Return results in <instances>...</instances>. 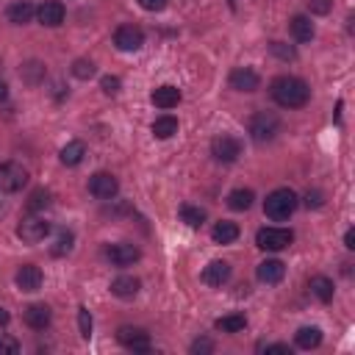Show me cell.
<instances>
[{
	"instance_id": "obj_1",
	"label": "cell",
	"mask_w": 355,
	"mask_h": 355,
	"mask_svg": "<svg viewBox=\"0 0 355 355\" xmlns=\"http://www.w3.org/2000/svg\"><path fill=\"white\" fill-rule=\"evenodd\" d=\"M269 95H272V100H275L277 106H283V108H303V106L308 103V98H311V89H308V84H306L303 78L280 76V78L272 81Z\"/></svg>"
},
{
	"instance_id": "obj_12",
	"label": "cell",
	"mask_w": 355,
	"mask_h": 355,
	"mask_svg": "<svg viewBox=\"0 0 355 355\" xmlns=\"http://www.w3.org/2000/svg\"><path fill=\"white\" fill-rule=\"evenodd\" d=\"M228 81H231V89H236V92H255L261 87L258 73L250 69V67H236Z\"/></svg>"
},
{
	"instance_id": "obj_13",
	"label": "cell",
	"mask_w": 355,
	"mask_h": 355,
	"mask_svg": "<svg viewBox=\"0 0 355 355\" xmlns=\"http://www.w3.org/2000/svg\"><path fill=\"white\" fill-rule=\"evenodd\" d=\"M255 275H258L261 283H266V286H275V283H280L283 277H286V264L277 261V258H266V261L258 264Z\"/></svg>"
},
{
	"instance_id": "obj_14",
	"label": "cell",
	"mask_w": 355,
	"mask_h": 355,
	"mask_svg": "<svg viewBox=\"0 0 355 355\" xmlns=\"http://www.w3.org/2000/svg\"><path fill=\"white\" fill-rule=\"evenodd\" d=\"M228 277H231V264L228 261H211L203 269V283H205V286L220 289V286H225V283H228Z\"/></svg>"
},
{
	"instance_id": "obj_32",
	"label": "cell",
	"mask_w": 355,
	"mask_h": 355,
	"mask_svg": "<svg viewBox=\"0 0 355 355\" xmlns=\"http://www.w3.org/2000/svg\"><path fill=\"white\" fill-rule=\"evenodd\" d=\"M73 76H76L78 81H89V78L95 76V61H89V58H76V61H73Z\"/></svg>"
},
{
	"instance_id": "obj_24",
	"label": "cell",
	"mask_w": 355,
	"mask_h": 355,
	"mask_svg": "<svg viewBox=\"0 0 355 355\" xmlns=\"http://www.w3.org/2000/svg\"><path fill=\"white\" fill-rule=\"evenodd\" d=\"M308 289H311V295H314L319 303H330V300H333V280L325 277V275H314V277L308 280Z\"/></svg>"
},
{
	"instance_id": "obj_38",
	"label": "cell",
	"mask_w": 355,
	"mask_h": 355,
	"mask_svg": "<svg viewBox=\"0 0 355 355\" xmlns=\"http://www.w3.org/2000/svg\"><path fill=\"white\" fill-rule=\"evenodd\" d=\"M303 203H306V208H322V205H325V194H322L319 189H314V192L308 189L306 197H303Z\"/></svg>"
},
{
	"instance_id": "obj_5",
	"label": "cell",
	"mask_w": 355,
	"mask_h": 355,
	"mask_svg": "<svg viewBox=\"0 0 355 355\" xmlns=\"http://www.w3.org/2000/svg\"><path fill=\"white\" fill-rule=\"evenodd\" d=\"M292 242H295V233L286 231V228H261V231L255 233V244H258L261 250H269V253L286 250Z\"/></svg>"
},
{
	"instance_id": "obj_34",
	"label": "cell",
	"mask_w": 355,
	"mask_h": 355,
	"mask_svg": "<svg viewBox=\"0 0 355 355\" xmlns=\"http://www.w3.org/2000/svg\"><path fill=\"white\" fill-rule=\"evenodd\" d=\"M269 50H272L280 61H295V58H297V50H295L292 45H286V42H269Z\"/></svg>"
},
{
	"instance_id": "obj_16",
	"label": "cell",
	"mask_w": 355,
	"mask_h": 355,
	"mask_svg": "<svg viewBox=\"0 0 355 355\" xmlns=\"http://www.w3.org/2000/svg\"><path fill=\"white\" fill-rule=\"evenodd\" d=\"M141 289V280L133 277V275H119L111 280V295L119 297V300H133Z\"/></svg>"
},
{
	"instance_id": "obj_33",
	"label": "cell",
	"mask_w": 355,
	"mask_h": 355,
	"mask_svg": "<svg viewBox=\"0 0 355 355\" xmlns=\"http://www.w3.org/2000/svg\"><path fill=\"white\" fill-rule=\"evenodd\" d=\"M47 205H50V192H47V189L31 192V197H28V211H31V214H36V211H42V208H47Z\"/></svg>"
},
{
	"instance_id": "obj_19",
	"label": "cell",
	"mask_w": 355,
	"mask_h": 355,
	"mask_svg": "<svg viewBox=\"0 0 355 355\" xmlns=\"http://www.w3.org/2000/svg\"><path fill=\"white\" fill-rule=\"evenodd\" d=\"M23 319H25V325H28V328H34V330H45V328L50 325V308H47L45 303H34V306H28V308H25Z\"/></svg>"
},
{
	"instance_id": "obj_36",
	"label": "cell",
	"mask_w": 355,
	"mask_h": 355,
	"mask_svg": "<svg viewBox=\"0 0 355 355\" xmlns=\"http://www.w3.org/2000/svg\"><path fill=\"white\" fill-rule=\"evenodd\" d=\"M330 9H333V0H308V12L317 17L330 14Z\"/></svg>"
},
{
	"instance_id": "obj_35",
	"label": "cell",
	"mask_w": 355,
	"mask_h": 355,
	"mask_svg": "<svg viewBox=\"0 0 355 355\" xmlns=\"http://www.w3.org/2000/svg\"><path fill=\"white\" fill-rule=\"evenodd\" d=\"M78 330H81V336H84V339H89V336H92V314H89V308H87V306H81V308H78Z\"/></svg>"
},
{
	"instance_id": "obj_43",
	"label": "cell",
	"mask_w": 355,
	"mask_h": 355,
	"mask_svg": "<svg viewBox=\"0 0 355 355\" xmlns=\"http://www.w3.org/2000/svg\"><path fill=\"white\" fill-rule=\"evenodd\" d=\"M9 319H12V317H9V311H6V308H0V328H6V325H9Z\"/></svg>"
},
{
	"instance_id": "obj_17",
	"label": "cell",
	"mask_w": 355,
	"mask_h": 355,
	"mask_svg": "<svg viewBox=\"0 0 355 355\" xmlns=\"http://www.w3.org/2000/svg\"><path fill=\"white\" fill-rule=\"evenodd\" d=\"M14 280H17V286L23 292H39L42 289V269L36 264H25V266L17 269V277Z\"/></svg>"
},
{
	"instance_id": "obj_4",
	"label": "cell",
	"mask_w": 355,
	"mask_h": 355,
	"mask_svg": "<svg viewBox=\"0 0 355 355\" xmlns=\"http://www.w3.org/2000/svg\"><path fill=\"white\" fill-rule=\"evenodd\" d=\"M28 183V170L17 161H3L0 164V192L14 194Z\"/></svg>"
},
{
	"instance_id": "obj_41",
	"label": "cell",
	"mask_w": 355,
	"mask_h": 355,
	"mask_svg": "<svg viewBox=\"0 0 355 355\" xmlns=\"http://www.w3.org/2000/svg\"><path fill=\"white\" fill-rule=\"evenodd\" d=\"M264 352H283V355H292V350H289V344H266V347H261Z\"/></svg>"
},
{
	"instance_id": "obj_22",
	"label": "cell",
	"mask_w": 355,
	"mask_h": 355,
	"mask_svg": "<svg viewBox=\"0 0 355 355\" xmlns=\"http://www.w3.org/2000/svg\"><path fill=\"white\" fill-rule=\"evenodd\" d=\"M289 31H292V36L297 39V42H311L314 36H317V28H314V23H311V17H306V14H297V17H292V23H289Z\"/></svg>"
},
{
	"instance_id": "obj_3",
	"label": "cell",
	"mask_w": 355,
	"mask_h": 355,
	"mask_svg": "<svg viewBox=\"0 0 355 355\" xmlns=\"http://www.w3.org/2000/svg\"><path fill=\"white\" fill-rule=\"evenodd\" d=\"M277 133H280V119H277V114H272V111H258V114L250 119V136L258 141V145H264V141H272Z\"/></svg>"
},
{
	"instance_id": "obj_28",
	"label": "cell",
	"mask_w": 355,
	"mask_h": 355,
	"mask_svg": "<svg viewBox=\"0 0 355 355\" xmlns=\"http://www.w3.org/2000/svg\"><path fill=\"white\" fill-rule=\"evenodd\" d=\"M214 325H217V330H222V333H239V330L247 328V317H244V314H228V317H220Z\"/></svg>"
},
{
	"instance_id": "obj_7",
	"label": "cell",
	"mask_w": 355,
	"mask_h": 355,
	"mask_svg": "<svg viewBox=\"0 0 355 355\" xmlns=\"http://www.w3.org/2000/svg\"><path fill=\"white\" fill-rule=\"evenodd\" d=\"M117 341H119L122 347H128L130 352H150V333H148L145 328H130V325H125V328L117 330Z\"/></svg>"
},
{
	"instance_id": "obj_40",
	"label": "cell",
	"mask_w": 355,
	"mask_h": 355,
	"mask_svg": "<svg viewBox=\"0 0 355 355\" xmlns=\"http://www.w3.org/2000/svg\"><path fill=\"white\" fill-rule=\"evenodd\" d=\"M192 352H194V355H203V352H214V341H211V339H197V341L192 344Z\"/></svg>"
},
{
	"instance_id": "obj_15",
	"label": "cell",
	"mask_w": 355,
	"mask_h": 355,
	"mask_svg": "<svg viewBox=\"0 0 355 355\" xmlns=\"http://www.w3.org/2000/svg\"><path fill=\"white\" fill-rule=\"evenodd\" d=\"M36 17H39V23H42L45 28H58V25L64 23L67 12H64V6L58 3V0H47V3H42V6L36 9Z\"/></svg>"
},
{
	"instance_id": "obj_25",
	"label": "cell",
	"mask_w": 355,
	"mask_h": 355,
	"mask_svg": "<svg viewBox=\"0 0 355 355\" xmlns=\"http://www.w3.org/2000/svg\"><path fill=\"white\" fill-rule=\"evenodd\" d=\"M211 239L217 244H233L239 239V225L236 222H217L211 228Z\"/></svg>"
},
{
	"instance_id": "obj_8",
	"label": "cell",
	"mask_w": 355,
	"mask_h": 355,
	"mask_svg": "<svg viewBox=\"0 0 355 355\" xmlns=\"http://www.w3.org/2000/svg\"><path fill=\"white\" fill-rule=\"evenodd\" d=\"M211 156L220 164H233L242 156V141L236 136H217L211 141Z\"/></svg>"
},
{
	"instance_id": "obj_6",
	"label": "cell",
	"mask_w": 355,
	"mask_h": 355,
	"mask_svg": "<svg viewBox=\"0 0 355 355\" xmlns=\"http://www.w3.org/2000/svg\"><path fill=\"white\" fill-rule=\"evenodd\" d=\"M47 233H50V222H45V217H36V214L23 217V222L17 225V236L25 244H39L47 239Z\"/></svg>"
},
{
	"instance_id": "obj_20",
	"label": "cell",
	"mask_w": 355,
	"mask_h": 355,
	"mask_svg": "<svg viewBox=\"0 0 355 355\" xmlns=\"http://www.w3.org/2000/svg\"><path fill=\"white\" fill-rule=\"evenodd\" d=\"M84 156H87V145H84L81 139L67 141V145L61 148V153H58V159H61L64 167H78L84 161Z\"/></svg>"
},
{
	"instance_id": "obj_23",
	"label": "cell",
	"mask_w": 355,
	"mask_h": 355,
	"mask_svg": "<svg viewBox=\"0 0 355 355\" xmlns=\"http://www.w3.org/2000/svg\"><path fill=\"white\" fill-rule=\"evenodd\" d=\"M45 76H47V69H45V64L36 61V58H31V61H25V64L20 67V78H23V84H28V87H39V84L45 81Z\"/></svg>"
},
{
	"instance_id": "obj_9",
	"label": "cell",
	"mask_w": 355,
	"mask_h": 355,
	"mask_svg": "<svg viewBox=\"0 0 355 355\" xmlns=\"http://www.w3.org/2000/svg\"><path fill=\"white\" fill-rule=\"evenodd\" d=\"M119 192V181L111 172H95L89 178V194L98 200H114Z\"/></svg>"
},
{
	"instance_id": "obj_11",
	"label": "cell",
	"mask_w": 355,
	"mask_h": 355,
	"mask_svg": "<svg viewBox=\"0 0 355 355\" xmlns=\"http://www.w3.org/2000/svg\"><path fill=\"white\" fill-rule=\"evenodd\" d=\"M106 258L114 266H130V264H136L141 258V250L136 244H130V242H119V244H111L106 250Z\"/></svg>"
},
{
	"instance_id": "obj_30",
	"label": "cell",
	"mask_w": 355,
	"mask_h": 355,
	"mask_svg": "<svg viewBox=\"0 0 355 355\" xmlns=\"http://www.w3.org/2000/svg\"><path fill=\"white\" fill-rule=\"evenodd\" d=\"M181 220L189 225V228H200L205 222V211L197 208V205H181Z\"/></svg>"
},
{
	"instance_id": "obj_37",
	"label": "cell",
	"mask_w": 355,
	"mask_h": 355,
	"mask_svg": "<svg viewBox=\"0 0 355 355\" xmlns=\"http://www.w3.org/2000/svg\"><path fill=\"white\" fill-rule=\"evenodd\" d=\"M100 89H103L106 95H119V89H122V81H119L117 76H106V78L100 81Z\"/></svg>"
},
{
	"instance_id": "obj_10",
	"label": "cell",
	"mask_w": 355,
	"mask_h": 355,
	"mask_svg": "<svg viewBox=\"0 0 355 355\" xmlns=\"http://www.w3.org/2000/svg\"><path fill=\"white\" fill-rule=\"evenodd\" d=\"M114 45L125 53H133L139 50L141 45H145V31H141L139 25H119L114 31Z\"/></svg>"
},
{
	"instance_id": "obj_26",
	"label": "cell",
	"mask_w": 355,
	"mask_h": 355,
	"mask_svg": "<svg viewBox=\"0 0 355 355\" xmlns=\"http://www.w3.org/2000/svg\"><path fill=\"white\" fill-rule=\"evenodd\" d=\"M295 344H297L300 350H314V347H319V344H322V330H319V328L306 325V328H300V330H297Z\"/></svg>"
},
{
	"instance_id": "obj_42",
	"label": "cell",
	"mask_w": 355,
	"mask_h": 355,
	"mask_svg": "<svg viewBox=\"0 0 355 355\" xmlns=\"http://www.w3.org/2000/svg\"><path fill=\"white\" fill-rule=\"evenodd\" d=\"M344 247H347V250H355V231H352V228L344 233Z\"/></svg>"
},
{
	"instance_id": "obj_39",
	"label": "cell",
	"mask_w": 355,
	"mask_h": 355,
	"mask_svg": "<svg viewBox=\"0 0 355 355\" xmlns=\"http://www.w3.org/2000/svg\"><path fill=\"white\" fill-rule=\"evenodd\" d=\"M170 0H139V6L145 12H164Z\"/></svg>"
},
{
	"instance_id": "obj_18",
	"label": "cell",
	"mask_w": 355,
	"mask_h": 355,
	"mask_svg": "<svg viewBox=\"0 0 355 355\" xmlns=\"http://www.w3.org/2000/svg\"><path fill=\"white\" fill-rule=\"evenodd\" d=\"M150 100H153V106L170 111V108H175V106L181 103V89L172 87V84H164V87H159V89L150 95Z\"/></svg>"
},
{
	"instance_id": "obj_2",
	"label": "cell",
	"mask_w": 355,
	"mask_h": 355,
	"mask_svg": "<svg viewBox=\"0 0 355 355\" xmlns=\"http://www.w3.org/2000/svg\"><path fill=\"white\" fill-rule=\"evenodd\" d=\"M297 205H300V197L292 189H275L264 200V214L269 220H275V222H283V220H289L295 214Z\"/></svg>"
},
{
	"instance_id": "obj_31",
	"label": "cell",
	"mask_w": 355,
	"mask_h": 355,
	"mask_svg": "<svg viewBox=\"0 0 355 355\" xmlns=\"http://www.w3.org/2000/svg\"><path fill=\"white\" fill-rule=\"evenodd\" d=\"M73 244H76V236H73V231H61V233L56 236V244L50 247V253H53L56 258H61V255H67L69 250H73Z\"/></svg>"
},
{
	"instance_id": "obj_21",
	"label": "cell",
	"mask_w": 355,
	"mask_h": 355,
	"mask_svg": "<svg viewBox=\"0 0 355 355\" xmlns=\"http://www.w3.org/2000/svg\"><path fill=\"white\" fill-rule=\"evenodd\" d=\"M34 14H36V9H34L31 0H14V3L6 9V17H9V23H14V25H25V23H31V20H34Z\"/></svg>"
},
{
	"instance_id": "obj_45",
	"label": "cell",
	"mask_w": 355,
	"mask_h": 355,
	"mask_svg": "<svg viewBox=\"0 0 355 355\" xmlns=\"http://www.w3.org/2000/svg\"><path fill=\"white\" fill-rule=\"evenodd\" d=\"M3 350H6V347H3V341H0V352H3Z\"/></svg>"
},
{
	"instance_id": "obj_27",
	"label": "cell",
	"mask_w": 355,
	"mask_h": 355,
	"mask_svg": "<svg viewBox=\"0 0 355 355\" xmlns=\"http://www.w3.org/2000/svg\"><path fill=\"white\" fill-rule=\"evenodd\" d=\"M175 133H178V119H175V117L164 114V117H159V119L153 122V136H156V139H172Z\"/></svg>"
},
{
	"instance_id": "obj_44",
	"label": "cell",
	"mask_w": 355,
	"mask_h": 355,
	"mask_svg": "<svg viewBox=\"0 0 355 355\" xmlns=\"http://www.w3.org/2000/svg\"><path fill=\"white\" fill-rule=\"evenodd\" d=\"M6 98H9V87H6L3 81H0V103H3Z\"/></svg>"
},
{
	"instance_id": "obj_29",
	"label": "cell",
	"mask_w": 355,
	"mask_h": 355,
	"mask_svg": "<svg viewBox=\"0 0 355 355\" xmlns=\"http://www.w3.org/2000/svg\"><path fill=\"white\" fill-rule=\"evenodd\" d=\"M253 200H255L253 189H233V192L228 194V205H231L233 211H247V208L253 205Z\"/></svg>"
}]
</instances>
